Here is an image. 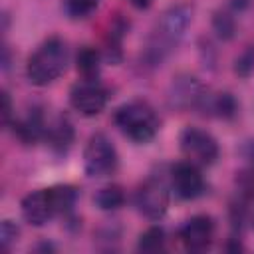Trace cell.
<instances>
[{"label":"cell","instance_id":"7","mask_svg":"<svg viewBox=\"0 0 254 254\" xmlns=\"http://www.w3.org/2000/svg\"><path fill=\"white\" fill-rule=\"evenodd\" d=\"M135 204L147 218H153V220L161 218L169 206V190L165 183L159 179L145 181L135 194Z\"/></svg>","mask_w":254,"mask_h":254},{"label":"cell","instance_id":"17","mask_svg":"<svg viewBox=\"0 0 254 254\" xmlns=\"http://www.w3.org/2000/svg\"><path fill=\"white\" fill-rule=\"evenodd\" d=\"M99 0H64V8L71 18H85L97 8Z\"/></svg>","mask_w":254,"mask_h":254},{"label":"cell","instance_id":"2","mask_svg":"<svg viewBox=\"0 0 254 254\" xmlns=\"http://www.w3.org/2000/svg\"><path fill=\"white\" fill-rule=\"evenodd\" d=\"M65 64H67L65 42L60 38H50L28 60L26 73L34 85H48L56 77H60V73L65 69Z\"/></svg>","mask_w":254,"mask_h":254},{"label":"cell","instance_id":"12","mask_svg":"<svg viewBox=\"0 0 254 254\" xmlns=\"http://www.w3.org/2000/svg\"><path fill=\"white\" fill-rule=\"evenodd\" d=\"M46 135L50 137L54 149L64 151V149H67V145L71 143V135H73V131H71V125H69L65 119H58L52 127H48Z\"/></svg>","mask_w":254,"mask_h":254},{"label":"cell","instance_id":"6","mask_svg":"<svg viewBox=\"0 0 254 254\" xmlns=\"http://www.w3.org/2000/svg\"><path fill=\"white\" fill-rule=\"evenodd\" d=\"M69 101L75 111H79L85 117H91V115L101 113L103 107L107 105V91L97 79L83 77L71 87Z\"/></svg>","mask_w":254,"mask_h":254},{"label":"cell","instance_id":"1","mask_svg":"<svg viewBox=\"0 0 254 254\" xmlns=\"http://www.w3.org/2000/svg\"><path fill=\"white\" fill-rule=\"evenodd\" d=\"M190 24V8L189 6H175L169 12L163 14L161 22L157 24V28L153 30L147 50H145V58L149 64H157L161 62L185 36V30Z\"/></svg>","mask_w":254,"mask_h":254},{"label":"cell","instance_id":"16","mask_svg":"<svg viewBox=\"0 0 254 254\" xmlns=\"http://www.w3.org/2000/svg\"><path fill=\"white\" fill-rule=\"evenodd\" d=\"M163 248H165V232H163V228L153 226L145 234H141L139 250H143V252H161Z\"/></svg>","mask_w":254,"mask_h":254},{"label":"cell","instance_id":"20","mask_svg":"<svg viewBox=\"0 0 254 254\" xmlns=\"http://www.w3.org/2000/svg\"><path fill=\"white\" fill-rule=\"evenodd\" d=\"M135 6H139V8H145V6H149L151 4V0H131Z\"/></svg>","mask_w":254,"mask_h":254},{"label":"cell","instance_id":"3","mask_svg":"<svg viewBox=\"0 0 254 254\" xmlns=\"http://www.w3.org/2000/svg\"><path fill=\"white\" fill-rule=\"evenodd\" d=\"M117 127L133 141L147 143L159 131V119L153 107L145 101H131L117 109L115 113Z\"/></svg>","mask_w":254,"mask_h":254},{"label":"cell","instance_id":"14","mask_svg":"<svg viewBox=\"0 0 254 254\" xmlns=\"http://www.w3.org/2000/svg\"><path fill=\"white\" fill-rule=\"evenodd\" d=\"M125 196H123V190L119 187H105L101 189L97 194H95V202L99 204V208L103 210H113V208H119L123 204Z\"/></svg>","mask_w":254,"mask_h":254},{"label":"cell","instance_id":"9","mask_svg":"<svg viewBox=\"0 0 254 254\" xmlns=\"http://www.w3.org/2000/svg\"><path fill=\"white\" fill-rule=\"evenodd\" d=\"M212 236H214V224L208 216H202V214L192 216L181 228V240H183L185 248L192 250V252L206 250L212 242Z\"/></svg>","mask_w":254,"mask_h":254},{"label":"cell","instance_id":"15","mask_svg":"<svg viewBox=\"0 0 254 254\" xmlns=\"http://www.w3.org/2000/svg\"><path fill=\"white\" fill-rule=\"evenodd\" d=\"M77 69L81 71L83 77H89V79H95L97 75V69H99V56L95 50H81L79 56H77Z\"/></svg>","mask_w":254,"mask_h":254},{"label":"cell","instance_id":"8","mask_svg":"<svg viewBox=\"0 0 254 254\" xmlns=\"http://www.w3.org/2000/svg\"><path fill=\"white\" fill-rule=\"evenodd\" d=\"M171 187L177 196L181 198H194L202 192L204 181L198 171V167L190 161L177 163L171 171Z\"/></svg>","mask_w":254,"mask_h":254},{"label":"cell","instance_id":"13","mask_svg":"<svg viewBox=\"0 0 254 254\" xmlns=\"http://www.w3.org/2000/svg\"><path fill=\"white\" fill-rule=\"evenodd\" d=\"M50 190H52V198H54V204H56V212L58 214H67L75 204L77 192L71 187H54Z\"/></svg>","mask_w":254,"mask_h":254},{"label":"cell","instance_id":"19","mask_svg":"<svg viewBox=\"0 0 254 254\" xmlns=\"http://www.w3.org/2000/svg\"><path fill=\"white\" fill-rule=\"evenodd\" d=\"M16 234H18V228H16L10 220H4V222H2V234H0V236H2V244L8 246V244L16 238Z\"/></svg>","mask_w":254,"mask_h":254},{"label":"cell","instance_id":"10","mask_svg":"<svg viewBox=\"0 0 254 254\" xmlns=\"http://www.w3.org/2000/svg\"><path fill=\"white\" fill-rule=\"evenodd\" d=\"M22 214H24L26 222H30L34 226L46 224L52 216L58 214L54 198H52V190L44 189V190H36L32 194H28L22 200Z\"/></svg>","mask_w":254,"mask_h":254},{"label":"cell","instance_id":"11","mask_svg":"<svg viewBox=\"0 0 254 254\" xmlns=\"http://www.w3.org/2000/svg\"><path fill=\"white\" fill-rule=\"evenodd\" d=\"M16 131L18 135L24 139V141H36L40 139L48 129H46V123L42 119V115L38 111H32L26 119H22L18 125H16Z\"/></svg>","mask_w":254,"mask_h":254},{"label":"cell","instance_id":"4","mask_svg":"<svg viewBox=\"0 0 254 254\" xmlns=\"http://www.w3.org/2000/svg\"><path fill=\"white\" fill-rule=\"evenodd\" d=\"M83 167H85V173L89 177H95V179L111 175L115 171L117 153L105 135L95 133L89 137L85 151H83Z\"/></svg>","mask_w":254,"mask_h":254},{"label":"cell","instance_id":"5","mask_svg":"<svg viewBox=\"0 0 254 254\" xmlns=\"http://www.w3.org/2000/svg\"><path fill=\"white\" fill-rule=\"evenodd\" d=\"M181 149L185 157L194 163L196 167L202 165H212L218 157V145L214 137L202 129L196 127H187L181 135Z\"/></svg>","mask_w":254,"mask_h":254},{"label":"cell","instance_id":"18","mask_svg":"<svg viewBox=\"0 0 254 254\" xmlns=\"http://www.w3.org/2000/svg\"><path fill=\"white\" fill-rule=\"evenodd\" d=\"M252 69H254V48L246 50V52L242 54V58L236 62V71H238V73L248 75Z\"/></svg>","mask_w":254,"mask_h":254}]
</instances>
